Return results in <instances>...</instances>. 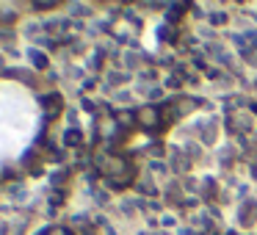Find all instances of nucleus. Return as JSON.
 <instances>
[{"mask_svg": "<svg viewBox=\"0 0 257 235\" xmlns=\"http://www.w3.org/2000/svg\"><path fill=\"white\" fill-rule=\"evenodd\" d=\"M42 111L33 91L17 80H0V169L25 155L39 133Z\"/></svg>", "mask_w": 257, "mask_h": 235, "instance_id": "nucleus-1", "label": "nucleus"}]
</instances>
